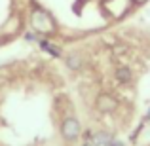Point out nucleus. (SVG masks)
<instances>
[{
  "label": "nucleus",
  "mask_w": 150,
  "mask_h": 146,
  "mask_svg": "<svg viewBox=\"0 0 150 146\" xmlns=\"http://www.w3.org/2000/svg\"><path fill=\"white\" fill-rule=\"evenodd\" d=\"M133 2L137 4V6H141V4H144V2H148V0H133Z\"/></svg>",
  "instance_id": "1a4fd4ad"
},
{
  "label": "nucleus",
  "mask_w": 150,
  "mask_h": 146,
  "mask_svg": "<svg viewBox=\"0 0 150 146\" xmlns=\"http://www.w3.org/2000/svg\"><path fill=\"white\" fill-rule=\"evenodd\" d=\"M40 46L42 48H44L46 51H50L51 55H53V57H59V55H61V49L57 48V46H53V44H50L48 40H40Z\"/></svg>",
  "instance_id": "423d86ee"
},
{
  "label": "nucleus",
  "mask_w": 150,
  "mask_h": 146,
  "mask_svg": "<svg viewBox=\"0 0 150 146\" xmlns=\"http://www.w3.org/2000/svg\"><path fill=\"white\" fill-rule=\"evenodd\" d=\"M106 146H124L122 142H118V140H114V139H110L108 142H106Z\"/></svg>",
  "instance_id": "0eeeda50"
},
{
  "label": "nucleus",
  "mask_w": 150,
  "mask_h": 146,
  "mask_svg": "<svg viewBox=\"0 0 150 146\" xmlns=\"http://www.w3.org/2000/svg\"><path fill=\"white\" fill-rule=\"evenodd\" d=\"M30 27H33L34 32L42 34V36H51V34L57 32V23L51 17V13H48L42 8H33L30 10Z\"/></svg>",
  "instance_id": "f257e3e1"
},
{
  "label": "nucleus",
  "mask_w": 150,
  "mask_h": 146,
  "mask_svg": "<svg viewBox=\"0 0 150 146\" xmlns=\"http://www.w3.org/2000/svg\"><path fill=\"white\" fill-rule=\"evenodd\" d=\"M84 146H99V144H97V142H95V139H93V140H89V142H86Z\"/></svg>",
  "instance_id": "6e6552de"
},
{
  "label": "nucleus",
  "mask_w": 150,
  "mask_h": 146,
  "mask_svg": "<svg viewBox=\"0 0 150 146\" xmlns=\"http://www.w3.org/2000/svg\"><path fill=\"white\" fill-rule=\"evenodd\" d=\"M61 135L67 140H74L80 135V121L76 118H65L61 123Z\"/></svg>",
  "instance_id": "f03ea898"
},
{
  "label": "nucleus",
  "mask_w": 150,
  "mask_h": 146,
  "mask_svg": "<svg viewBox=\"0 0 150 146\" xmlns=\"http://www.w3.org/2000/svg\"><path fill=\"white\" fill-rule=\"evenodd\" d=\"M95 106H97L99 112H114V110L118 108V101L112 95H108V93H101V95L97 97Z\"/></svg>",
  "instance_id": "7ed1b4c3"
},
{
  "label": "nucleus",
  "mask_w": 150,
  "mask_h": 146,
  "mask_svg": "<svg viewBox=\"0 0 150 146\" xmlns=\"http://www.w3.org/2000/svg\"><path fill=\"white\" fill-rule=\"evenodd\" d=\"M131 70L127 68V66H118L116 68V80L122 82V84H127V82H131Z\"/></svg>",
  "instance_id": "20e7f679"
},
{
  "label": "nucleus",
  "mask_w": 150,
  "mask_h": 146,
  "mask_svg": "<svg viewBox=\"0 0 150 146\" xmlns=\"http://www.w3.org/2000/svg\"><path fill=\"white\" fill-rule=\"evenodd\" d=\"M65 63H67V66H69V68H72V70L82 68V57H80L78 53H70V55H67Z\"/></svg>",
  "instance_id": "39448f33"
},
{
  "label": "nucleus",
  "mask_w": 150,
  "mask_h": 146,
  "mask_svg": "<svg viewBox=\"0 0 150 146\" xmlns=\"http://www.w3.org/2000/svg\"><path fill=\"white\" fill-rule=\"evenodd\" d=\"M146 118H150V108H148V114H146Z\"/></svg>",
  "instance_id": "9d476101"
}]
</instances>
